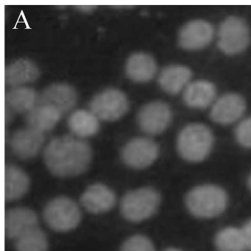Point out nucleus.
<instances>
[{
	"instance_id": "6ab92c4d",
	"label": "nucleus",
	"mask_w": 251,
	"mask_h": 251,
	"mask_svg": "<svg viewBox=\"0 0 251 251\" xmlns=\"http://www.w3.org/2000/svg\"><path fill=\"white\" fill-rule=\"evenodd\" d=\"M40 71L36 64L30 60L21 58L7 66L5 81L11 88L22 87L39 79Z\"/></svg>"
},
{
	"instance_id": "423d86ee",
	"label": "nucleus",
	"mask_w": 251,
	"mask_h": 251,
	"mask_svg": "<svg viewBox=\"0 0 251 251\" xmlns=\"http://www.w3.org/2000/svg\"><path fill=\"white\" fill-rule=\"evenodd\" d=\"M251 43L249 25L242 17H226L217 30L219 49L227 55H236L246 50Z\"/></svg>"
},
{
	"instance_id": "393cba45",
	"label": "nucleus",
	"mask_w": 251,
	"mask_h": 251,
	"mask_svg": "<svg viewBox=\"0 0 251 251\" xmlns=\"http://www.w3.org/2000/svg\"><path fill=\"white\" fill-rule=\"evenodd\" d=\"M17 251H48V236L40 227L33 229L15 240Z\"/></svg>"
},
{
	"instance_id": "c756f323",
	"label": "nucleus",
	"mask_w": 251,
	"mask_h": 251,
	"mask_svg": "<svg viewBox=\"0 0 251 251\" xmlns=\"http://www.w3.org/2000/svg\"><path fill=\"white\" fill-rule=\"evenodd\" d=\"M79 10L80 11H83V12L84 13H91L92 12V11H94V10L96 8V7L94 6H80L78 7Z\"/></svg>"
},
{
	"instance_id": "4be33fe9",
	"label": "nucleus",
	"mask_w": 251,
	"mask_h": 251,
	"mask_svg": "<svg viewBox=\"0 0 251 251\" xmlns=\"http://www.w3.org/2000/svg\"><path fill=\"white\" fill-rule=\"evenodd\" d=\"M39 95L31 88H11L5 94V106L14 114L30 112L39 104Z\"/></svg>"
},
{
	"instance_id": "6e6552de",
	"label": "nucleus",
	"mask_w": 251,
	"mask_h": 251,
	"mask_svg": "<svg viewBox=\"0 0 251 251\" xmlns=\"http://www.w3.org/2000/svg\"><path fill=\"white\" fill-rule=\"evenodd\" d=\"M173 120V111L168 104L153 101L143 105L137 114V123L144 133L152 136L164 133Z\"/></svg>"
},
{
	"instance_id": "dca6fc26",
	"label": "nucleus",
	"mask_w": 251,
	"mask_h": 251,
	"mask_svg": "<svg viewBox=\"0 0 251 251\" xmlns=\"http://www.w3.org/2000/svg\"><path fill=\"white\" fill-rule=\"evenodd\" d=\"M217 100V89L212 82L198 80L191 82L183 92L185 105L193 109H205Z\"/></svg>"
},
{
	"instance_id": "a878e982",
	"label": "nucleus",
	"mask_w": 251,
	"mask_h": 251,
	"mask_svg": "<svg viewBox=\"0 0 251 251\" xmlns=\"http://www.w3.org/2000/svg\"><path fill=\"white\" fill-rule=\"evenodd\" d=\"M120 251H155V247L148 236L135 234L127 238L123 242Z\"/></svg>"
},
{
	"instance_id": "9b49d317",
	"label": "nucleus",
	"mask_w": 251,
	"mask_h": 251,
	"mask_svg": "<svg viewBox=\"0 0 251 251\" xmlns=\"http://www.w3.org/2000/svg\"><path fill=\"white\" fill-rule=\"evenodd\" d=\"M246 108V100L240 94L229 92L217 98L211 107L210 117L217 124L228 126L239 121Z\"/></svg>"
},
{
	"instance_id": "1a4fd4ad",
	"label": "nucleus",
	"mask_w": 251,
	"mask_h": 251,
	"mask_svg": "<svg viewBox=\"0 0 251 251\" xmlns=\"http://www.w3.org/2000/svg\"><path fill=\"white\" fill-rule=\"evenodd\" d=\"M159 155V147L149 138H136L129 141L121 152L126 166L134 170H143L152 165Z\"/></svg>"
},
{
	"instance_id": "7c9ffc66",
	"label": "nucleus",
	"mask_w": 251,
	"mask_h": 251,
	"mask_svg": "<svg viewBox=\"0 0 251 251\" xmlns=\"http://www.w3.org/2000/svg\"><path fill=\"white\" fill-rule=\"evenodd\" d=\"M164 251H180V250H179V249H177V248H167V249L164 250Z\"/></svg>"
},
{
	"instance_id": "ddd939ff",
	"label": "nucleus",
	"mask_w": 251,
	"mask_h": 251,
	"mask_svg": "<svg viewBox=\"0 0 251 251\" xmlns=\"http://www.w3.org/2000/svg\"><path fill=\"white\" fill-rule=\"evenodd\" d=\"M45 135L27 127L17 130L11 136L10 146L13 153L22 160L34 158L45 143Z\"/></svg>"
},
{
	"instance_id": "bb28decb",
	"label": "nucleus",
	"mask_w": 251,
	"mask_h": 251,
	"mask_svg": "<svg viewBox=\"0 0 251 251\" xmlns=\"http://www.w3.org/2000/svg\"><path fill=\"white\" fill-rule=\"evenodd\" d=\"M234 136L239 145L251 149V117L244 119L237 125Z\"/></svg>"
},
{
	"instance_id": "2eb2a0df",
	"label": "nucleus",
	"mask_w": 251,
	"mask_h": 251,
	"mask_svg": "<svg viewBox=\"0 0 251 251\" xmlns=\"http://www.w3.org/2000/svg\"><path fill=\"white\" fill-rule=\"evenodd\" d=\"M77 102V92L67 83H54L39 95V104L51 105L62 114L71 111Z\"/></svg>"
},
{
	"instance_id": "7ed1b4c3",
	"label": "nucleus",
	"mask_w": 251,
	"mask_h": 251,
	"mask_svg": "<svg viewBox=\"0 0 251 251\" xmlns=\"http://www.w3.org/2000/svg\"><path fill=\"white\" fill-rule=\"evenodd\" d=\"M161 203L159 192L151 186L127 192L120 202L122 215L130 223H138L154 215Z\"/></svg>"
},
{
	"instance_id": "0eeeda50",
	"label": "nucleus",
	"mask_w": 251,
	"mask_h": 251,
	"mask_svg": "<svg viewBox=\"0 0 251 251\" xmlns=\"http://www.w3.org/2000/svg\"><path fill=\"white\" fill-rule=\"evenodd\" d=\"M91 112L99 120L113 122L124 117L129 110V101L124 92L108 89L95 95L89 104Z\"/></svg>"
},
{
	"instance_id": "cd10ccee",
	"label": "nucleus",
	"mask_w": 251,
	"mask_h": 251,
	"mask_svg": "<svg viewBox=\"0 0 251 251\" xmlns=\"http://www.w3.org/2000/svg\"><path fill=\"white\" fill-rule=\"evenodd\" d=\"M247 251H251V220L245 223L242 228Z\"/></svg>"
},
{
	"instance_id": "9d476101",
	"label": "nucleus",
	"mask_w": 251,
	"mask_h": 251,
	"mask_svg": "<svg viewBox=\"0 0 251 251\" xmlns=\"http://www.w3.org/2000/svg\"><path fill=\"white\" fill-rule=\"evenodd\" d=\"M214 37V28L211 23L203 20H194L180 28L177 42L185 50L197 51L208 47Z\"/></svg>"
},
{
	"instance_id": "39448f33",
	"label": "nucleus",
	"mask_w": 251,
	"mask_h": 251,
	"mask_svg": "<svg viewBox=\"0 0 251 251\" xmlns=\"http://www.w3.org/2000/svg\"><path fill=\"white\" fill-rule=\"evenodd\" d=\"M43 217L50 228L65 233L74 230L80 225L82 214L75 201L68 197L59 196L47 203Z\"/></svg>"
},
{
	"instance_id": "f8f14e48",
	"label": "nucleus",
	"mask_w": 251,
	"mask_h": 251,
	"mask_svg": "<svg viewBox=\"0 0 251 251\" xmlns=\"http://www.w3.org/2000/svg\"><path fill=\"white\" fill-rule=\"evenodd\" d=\"M82 206L91 214L108 212L117 203V196L111 188L102 183L89 185L80 197Z\"/></svg>"
},
{
	"instance_id": "4468645a",
	"label": "nucleus",
	"mask_w": 251,
	"mask_h": 251,
	"mask_svg": "<svg viewBox=\"0 0 251 251\" xmlns=\"http://www.w3.org/2000/svg\"><path fill=\"white\" fill-rule=\"evenodd\" d=\"M39 217L31 208L16 207L5 214V234L8 239H18L25 233L39 227Z\"/></svg>"
},
{
	"instance_id": "2f4dec72",
	"label": "nucleus",
	"mask_w": 251,
	"mask_h": 251,
	"mask_svg": "<svg viewBox=\"0 0 251 251\" xmlns=\"http://www.w3.org/2000/svg\"><path fill=\"white\" fill-rule=\"evenodd\" d=\"M248 186H249L250 189L251 190V175L250 176L249 179H248Z\"/></svg>"
},
{
	"instance_id": "412c9836",
	"label": "nucleus",
	"mask_w": 251,
	"mask_h": 251,
	"mask_svg": "<svg viewBox=\"0 0 251 251\" xmlns=\"http://www.w3.org/2000/svg\"><path fill=\"white\" fill-rule=\"evenodd\" d=\"M62 114L61 111L51 105L38 104L26 114V124L30 128L45 133L55 127Z\"/></svg>"
},
{
	"instance_id": "b1692460",
	"label": "nucleus",
	"mask_w": 251,
	"mask_h": 251,
	"mask_svg": "<svg viewBox=\"0 0 251 251\" xmlns=\"http://www.w3.org/2000/svg\"><path fill=\"white\" fill-rule=\"evenodd\" d=\"M215 245L218 251H247L242 230L237 227L220 230L216 235Z\"/></svg>"
},
{
	"instance_id": "aec40b11",
	"label": "nucleus",
	"mask_w": 251,
	"mask_h": 251,
	"mask_svg": "<svg viewBox=\"0 0 251 251\" xmlns=\"http://www.w3.org/2000/svg\"><path fill=\"white\" fill-rule=\"evenodd\" d=\"M5 200L17 201L28 192L30 179L23 169L14 164H8L5 169Z\"/></svg>"
},
{
	"instance_id": "f3484780",
	"label": "nucleus",
	"mask_w": 251,
	"mask_h": 251,
	"mask_svg": "<svg viewBox=\"0 0 251 251\" xmlns=\"http://www.w3.org/2000/svg\"><path fill=\"white\" fill-rule=\"evenodd\" d=\"M192 72L181 64H171L164 67L158 76V84L169 95H176L183 92L191 83Z\"/></svg>"
},
{
	"instance_id": "c85d7f7f",
	"label": "nucleus",
	"mask_w": 251,
	"mask_h": 251,
	"mask_svg": "<svg viewBox=\"0 0 251 251\" xmlns=\"http://www.w3.org/2000/svg\"><path fill=\"white\" fill-rule=\"evenodd\" d=\"M14 113L8 107L5 106V124H8L10 122L12 121Z\"/></svg>"
},
{
	"instance_id": "f257e3e1",
	"label": "nucleus",
	"mask_w": 251,
	"mask_h": 251,
	"mask_svg": "<svg viewBox=\"0 0 251 251\" xmlns=\"http://www.w3.org/2000/svg\"><path fill=\"white\" fill-rule=\"evenodd\" d=\"M90 145L80 139L63 136L52 139L44 151L49 171L59 177H72L84 173L92 163Z\"/></svg>"
},
{
	"instance_id": "5701e85b",
	"label": "nucleus",
	"mask_w": 251,
	"mask_h": 251,
	"mask_svg": "<svg viewBox=\"0 0 251 251\" xmlns=\"http://www.w3.org/2000/svg\"><path fill=\"white\" fill-rule=\"evenodd\" d=\"M68 126L75 136L79 138L91 137L99 130V119L91 111L77 110L70 115Z\"/></svg>"
},
{
	"instance_id": "f03ea898",
	"label": "nucleus",
	"mask_w": 251,
	"mask_h": 251,
	"mask_svg": "<svg viewBox=\"0 0 251 251\" xmlns=\"http://www.w3.org/2000/svg\"><path fill=\"white\" fill-rule=\"evenodd\" d=\"M214 143V134L208 126L202 123H191L179 133L177 149L186 161L201 162L208 156Z\"/></svg>"
},
{
	"instance_id": "20e7f679",
	"label": "nucleus",
	"mask_w": 251,
	"mask_h": 251,
	"mask_svg": "<svg viewBox=\"0 0 251 251\" xmlns=\"http://www.w3.org/2000/svg\"><path fill=\"white\" fill-rule=\"evenodd\" d=\"M228 198L223 188L215 185L197 186L186 196V206L191 214L202 219L221 214L227 207Z\"/></svg>"
},
{
	"instance_id": "a211bd4d",
	"label": "nucleus",
	"mask_w": 251,
	"mask_h": 251,
	"mask_svg": "<svg viewBox=\"0 0 251 251\" xmlns=\"http://www.w3.org/2000/svg\"><path fill=\"white\" fill-rule=\"evenodd\" d=\"M157 70L155 58L145 52L133 54L126 62V75L135 83L151 81L156 75Z\"/></svg>"
}]
</instances>
